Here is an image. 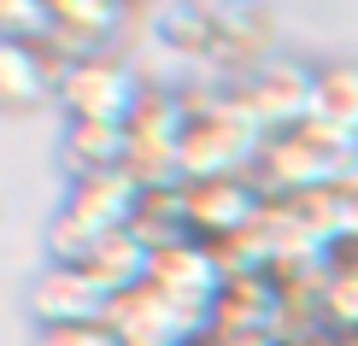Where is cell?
<instances>
[{"instance_id": "obj_22", "label": "cell", "mask_w": 358, "mask_h": 346, "mask_svg": "<svg viewBox=\"0 0 358 346\" xmlns=\"http://www.w3.org/2000/svg\"><path fill=\"white\" fill-rule=\"evenodd\" d=\"M206 346H212V340H206Z\"/></svg>"}, {"instance_id": "obj_2", "label": "cell", "mask_w": 358, "mask_h": 346, "mask_svg": "<svg viewBox=\"0 0 358 346\" xmlns=\"http://www.w3.org/2000/svg\"><path fill=\"white\" fill-rule=\"evenodd\" d=\"M347 176H358V147L341 135L317 129V124H294L264 141L259 164H252V182L271 200H306V194H329Z\"/></svg>"}, {"instance_id": "obj_6", "label": "cell", "mask_w": 358, "mask_h": 346, "mask_svg": "<svg viewBox=\"0 0 358 346\" xmlns=\"http://www.w3.org/2000/svg\"><path fill=\"white\" fill-rule=\"evenodd\" d=\"M112 335L124 346H206L212 340V311L182 305L165 288H136L112 305Z\"/></svg>"}, {"instance_id": "obj_16", "label": "cell", "mask_w": 358, "mask_h": 346, "mask_svg": "<svg viewBox=\"0 0 358 346\" xmlns=\"http://www.w3.org/2000/svg\"><path fill=\"white\" fill-rule=\"evenodd\" d=\"M311 124L358 147V59H335V65H317Z\"/></svg>"}, {"instance_id": "obj_7", "label": "cell", "mask_w": 358, "mask_h": 346, "mask_svg": "<svg viewBox=\"0 0 358 346\" xmlns=\"http://www.w3.org/2000/svg\"><path fill=\"white\" fill-rule=\"evenodd\" d=\"M182 206H188V229L206 247H235L252 223L271 212V194L252 176H212V182H182Z\"/></svg>"}, {"instance_id": "obj_12", "label": "cell", "mask_w": 358, "mask_h": 346, "mask_svg": "<svg viewBox=\"0 0 358 346\" xmlns=\"http://www.w3.org/2000/svg\"><path fill=\"white\" fill-rule=\"evenodd\" d=\"M153 288H165L171 299H182V305L212 311L217 294L229 288V264H223V252L206 247V240H182V247H165L153 259Z\"/></svg>"}, {"instance_id": "obj_8", "label": "cell", "mask_w": 358, "mask_h": 346, "mask_svg": "<svg viewBox=\"0 0 358 346\" xmlns=\"http://www.w3.org/2000/svg\"><path fill=\"white\" fill-rule=\"evenodd\" d=\"M141 200H147V188H141L129 171L71 176L65 200H59V217H65V223H77L83 235L106 240V235H124V229H136V217H141Z\"/></svg>"}, {"instance_id": "obj_18", "label": "cell", "mask_w": 358, "mask_h": 346, "mask_svg": "<svg viewBox=\"0 0 358 346\" xmlns=\"http://www.w3.org/2000/svg\"><path fill=\"white\" fill-rule=\"evenodd\" d=\"M53 36V0H0V41L48 48Z\"/></svg>"}, {"instance_id": "obj_5", "label": "cell", "mask_w": 358, "mask_h": 346, "mask_svg": "<svg viewBox=\"0 0 358 346\" xmlns=\"http://www.w3.org/2000/svg\"><path fill=\"white\" fill-rule=\"evenodd\" d=\"M235 94L247 100V112L259 117L271 135L294 129V124H311V94H317V65H300L288 53H271L259 65H247L241 77H229Z\"/></svg>"}, {"instance_id": "obj_15", "label": "cell", "mask_w": 358, "mask_h": 346, "mask_svg": "<svg viewBox=\"0 0 358 346\" xmlns=\"http://www.w3.org/2000/svg\"><path fill=\"white\" fill-rule=\"evenodd\" d=\"M153 29L171 53L217 65V12H212V0H171V6H159Z\"/></svg>"}, {"instance_id": "obj_13", "label": "cell", "mask_w": 358, "mask_h": 346, "mask_svg": "<svg viewBox=\"0 0 358 346\" xmlns=\"http://www.w3.org/2000/svg\"><path fill=\"white\" fill-rule=\"evenodd\" d=\"M59 164L71 176H100V171H129V124H71L59 135Z\"/></svg>"}, {"instance_id": "obj_14", "label": "cell", "mask_w": 358, "mask_h": 346, "mask_svg": "<svg viewBox=\"0 0 358 346\" xmlns=\"http://www.w3.org/2000/svg\"><path fill=\"white\" fill-rule=\"evenodd\" d=\"M153 259H159V252L147 247L136 229H124V235H106V240L94 247V259L83 264V276L100 282L112 299H124V294H136V288L153 282Z\"/></svg>"}, {"instance_id": "obj_9", "label": "cell", "mask_w": 358, "mask_h": 346, "mask_svg": "<svg viewBox=\"0 0 358 346\" xmlns=\"http://www.w3.org/2000/svg\"><path fill=\"white\" fill-rule=\"evenodd\" d=\"M112 305L117 299L100 288V282H88L83 270H65V264H48L29 282L36 335H48V329H100V323H112Z\"/></svg>"}, {"instance_id": "obj_3", "label": "cell", "mask_w": 358, "mask_h": 346, "mask_svg": "<svg viewBox=\"0 0 358 346\" xmlns=\"http://www.w3.org/2000/svg\"><path fill=\"white\" fill-rule=\"evenodd\" d=\"M182 129H188V94L165 82H147L141 106L129 117V176L141 188L182 182Z\"/></svg>"}, {"instance_id": "obj_10", "label": "cell", "mask_w": 358, "mask_h": 346, "mask_svg": "<svg viewBox=\"0 0 358 346\" xmlns=\"http://www.w3.org/2000/svg\"><path fill=\"white\" fill-rule=\"evenodd\" d=\"M129 0H53V36L48 53L59 65H77V59L106 53V41L124 29Z\"/></svg>"}, {"instance_id": "obj_11", "label": "cell", "mask_w": 358, "mask_h": 346, "mask_svg": "<svg viewBox=\"0 0 358 346\" xmlns=\"http://www.w3.org/2000/svg\"><path fill=\"white\" fill-rule=\"evenodd\" d=\"M59 106V59L29 41H0V117H36Z\"/></svg>"}, {"instance_id": "obj_21", "label": "cell", "mask_w": 358, "mask_h": 346, "mask_svg": "<svg viewBox=\"0 0 358 346\" xmlns=\"http://www.w3.org/2000/svg\"><path fill=\"white\" fill-rule=\"evenodd\" d=\"M282 346H335V340H282Z\"/></svg>"}, {"instance_id": "obj_17", "label": "cell", "mask_w": 358, "mask_h": 346, "mask_svg": "<svg viewBox=\"0 0 358 346\" xmlns=\"http://www.w3.org/2000/svg\"><path fill=\"white\" fill-rule=\"evenodd\" d=\"M317 323L329 340H358V247H335L317 288Z\"/></svg>"}, {"instance_id": "obj_4", "label": "cell", "mask_w": 358, "mask_h": 346, "mask_svg": "<svg viewBox=\"0 0 358 346\" xmlns=\"http://www.w3.org/2000/svg\"><path fill=\"white\" fill-rule=\"evenodd\" d=\"M141 94H147V82L112 53L59 65V112L71 124H129Z\"/></svg>"}, {"instance_id": "obj_1", "label": "cell", "mask_w": 358, "mask_h": 346, "mask_svg": "<svg viewBox=\"0 0 358 346\" xmlns=\"http://www.w3.org/2000/svg\"><path fill=\"white\" fill-rule=\"evenodd\" d=\"M271 129L247 112L235 82L223 77L200 94H188V129H182V182H212V176H252Z\"/></svg>"}, {"instance_id": "obj_19", "label": "cell", "mask_w": 358, "mask_h": 346, "mask_svg": "<svg viewBox=\"0 0 358 346\" xmlns=\"http://www.w3.org/2000/svg\"><path fill=\"white\" fill-rule=\"evenodd\" d=\"M335 200V229H341V247H358V176H347L341 188H329Z\"/></svg>"}, {"instance_id": "obj_20", "label": "cell", "mask_w": 358, "mask_h": 346, "mask_svg": "<svg viewBox=\"0 0 358 346\" xmlns=\"http://www.w3.org/2000/svg\"><path fill=\"white\" fill-rule=\"evenodd\" d=\"M36 346H124L112 335V323L100 329H48V335H36Z\"/></svg>"}]
</instances>
